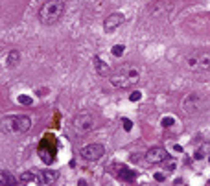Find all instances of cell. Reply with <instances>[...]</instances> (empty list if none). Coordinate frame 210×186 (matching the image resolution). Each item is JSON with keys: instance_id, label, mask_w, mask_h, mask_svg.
Wrapping results in <instances>:
<instances>
[{"instance_id": "16", "label": "cell", "mask_w": 210, "mask_h": 186, "mask_svg": "<svg viewBox=\"0 0 210 186\" xmlns=\"http://www.w3.org/2000/svg\"><path fill=\"white\" fill-rule=\"evenodd\" d=\"M17 101H18L20 105H26V107L33 105V100H31L30 96H26V94H18V96H17Z\"/></svg>"}, {"instance_id": "12", "label": "cell", "mask_w": 210, "mask_h": 186, "mask_svg": "<svg viewBox=\"0 0 210 186\" xmlns=\"http://www.w3.org/2000/svg\"><path fill=\"white\" fill-rule=\"evenodd\" d=\"M120 179H124V181H127V183H131V181H135V177H137V173L133 172V170H129L127 166H122L120 168Z\"/></svg>"}, {"instance_id": "22", "label": "cell", "mask_w": 210, "mask_h": 186, "mask_svg": "<svg viewBox=\"0 0 210 186\" xmlns=\"http://www.w3.org/2000/svg\"><path fill=\"white\" fill-rule=\"evenodd\" d=\"M41 159H42V160H44L46 164H50V162H53V157H52V155H46L44 151H41Z\"/></svg>"}, {"instance_id": "8", "label": "cell", "mask_w": 210, "mask_h": 186, "mask_svg": "<svg viewBox=\"0 0 210 186\" xmlns=\"http://www.w3.org/2000/svg\"><path fill=\"white\" fill-rule=\"evenodd\" d=\"M146 160L149 164H160V162L168 160V151L164 148H151L146 153Z\"/></svg>"}, {"instance_id": "2", "label": "cell", "mask_w": 210, "mask_h": 186, "mask_svg": "<svg viewBox=\"0 0 210 186\" xmlns=\"http://www.w3.org/2000/svg\"><path fill=\"white\" fill-rule=\"evenodd\" d=\"M138 79H140V74H138V70H137L135 66H131V65L120 66V68L114 70V72L111 74V77H109V81H111V85H113L114 89H129V87L137 85Z\"/></svg>"}, {"instance_id": "18", "label": "cell", "mask_w": 210, "mask_h": 186, "mask_svg": "<svg viewBox=\"0 0 210 186\" xmlns=\"http://www.w3.org/2000/svg\"><path fill=\"white\" fill-rule=\"evenodd\" d=\"M140 98H142V92H140V90H133V92L129 94V100H131V101H138Z\"/></svg>"}, {"instance_id": "24", "label": "cell", "mask_w": 210, "mask_h": 186, "mask_svg": "<svg viewBox=\"0 0 210 186\" xmlns=\"http://www.w3.org/2000/svg\"><path fill=\"white\" fill-rule=\"evenodd\" d=\"M153 177H155V181H164V179H166V175H164V173H155Z\"/></svg>"}, {"instance_id": "17", "label": "cell", "mask_w": 210, "mask_h": 186, "mask_svg": "<svg viewBox=\"0 0 210 186\" xmlns=\"http://www.w3.org/2000/svg\"><path fill=\"white\" fill-rule=\"evenodd\" d=\"M124 50H125L124 44H114V46H113V55H114V57H120V55L124 53Z\"/></svg>"}, {"instance_id": "3", "label": "cell", "mask_w": 210, "mask_h": 186, "mask_svg": "<svg viewBox=\"0 0 210 186\" xmlns=\"http://www.w3.org/2000/svg\"><path fill=\"white\" fill-rule=\"evenodd\" d=\"M63 15H65V2L63 0H46L37 13L39 20L42 24H55Z\"/></svg>"}, {"instance_id": "10", "label": "cell", "mask_w": 210, "mask_h": 186, "mask_svg": "<svg viewBox=\"0 0 210 186\" xmlns=\"http://www.w3.org/2000/svg\"><path fill=\"white\" fill-rule=\"evenodd\" d=\"M94 66H96V72H98L100 76H107V74L111 72V66H109L105 61H101L100 55H94Z\"/></svg>"}, {"instance_id": "1", "label": "cell", "mask_w": 210, "mask_h": 186, "mask_svg": "<svg viewBox=\"0 0 210 186\" xmlns=\"http://www.w3.org/2000/svg\"><path fill=\"white\" fill-rule=\"evenodd\" d=\"M31 127V118L26 114H15V116H4L0 120V129L7 137H18L28 133Z\"/></svg>"}, {"instance_id": "5", "label": "cell", "mask_w": 210, "mask_h": 186, "mask_svg": "<svg viewBox=\"0 0 210 186\" xmlns=\"http://www.w3.org/2000/svg\"><path fill=\"white\" fill-rule=\"evenodd\" d=\"M94 125H96V122H94V116H92L90 113H79V114L74 116V120H72V127H74V131L79 133V135L90 133V131L94 129Z\"/></svg>"}, {"instance_id": "9", "label": "cell", "mask_w": 210, "mask_h": 186, "mask_svg": "<svg viewBox=\"0 0 210 186\" xmlns=\"http://www.w3.org/2000/svg\"><path fill=\"white\" fill-rule=\"evenodd\" d=\"M124 15L122 13H111L107 18H105V22H103V30L107 31V33H113L114 30H118L122 24H124Z\"/></svg>"}, {"instance_id": "6", "label": "cell", "mask_w": 210, "mask_h": 186, "mask_svg": "<svg viewBox=\"0 0 210 186\" xmlns=\"http://www.w3.org/2000/svg\"><path fill=\"white\" fill-rule=\"evenodd\" d=\"M181 107H183V111H184L186 114H196V113H199V109L203 107V98H201L197 92H190V94H186V96L183 98Z\"/></svg>"}, {"instance_id": "4", "label": "cell", "mask_w": 210, "mask_h": 186, "mask_svg": "<svg viewBox=\"0 0 210 186\" xmlns=\"http://www.w3.org/2000/svg\"><path fill=\"white\" fill-rule=\"evenodd\" d=\"M184 63H186L188 70H192L196 74H207V72H210V52L190 53V55H186Z\"/></svg>"}, {"instance_id": "21", "label": "cell", "mask_w": 210, "mask_h": 186, "mask_svg": "<svg viewBox=\"0 0 210 186\" xmlns=\"http://www.w3.org/2000/svg\"><path fill=\"white\" fill-rule=\"evenodd\" d=\"M207 149H208V146H203V148L196 153V160H201V159L205 157V151H207Z\"/></svg>"}, {"instance_id": "23", "label": "cell", "mask_w": 210, "mask_h": 186, "mask_svg": "<svg viewBox=\"0 0 210 186\" xmlns=\"http://www.w3.org/2000/svg\"><path fill=\"white\" fill-rule=\"evenodd\" d=\"M166 168H168V172H173V170L177 168V164H175V160H168V164H166Z\"/></svg>"}, {"instance_id": "13", "label": "cell", "mask_w": 210, "mask_h": 186, "mask_svg": "<svg viewBox=\"0 0 210 186\" xmlns=\"http://www.w3.org/2000/svg\"><path fill=\"white\" fill-rule=\"evenodd\" d=\"M0 186H15V179L11 173L0 170Z\"/></svg>"}, {"instance_id": "19", "label": "cell", "mask_w": 210, "mask_h": 186, "mask_svg": "<svg viewBox=\"0 0 210 186\" xmlns=\"http://www.w3.org/2000/svg\"><path fill=\"white\" fill-rule=\"evenodd\" d=\"M173 122H175V120H173V118H172V116H164V118H162V122H160V124H162V125H164V127H172V125H173Z\"/></svg>"}, {"instance_id": "11", "label": "cell", "mask_w": 210, "mask_h": 186, "mask_svg": "<svg viewBox=\"0 0 210 186\" xmlns=\"http://www.w3.org/2000/svg\"><path fill=\"white\" fill-rule=\"evenodd\" d=\"M41 179H42L44 184H53L59 179V172H55V170H44L41 173Z\"/></svg>"}, {"instance_id": "14", "label": "cell", "mask_w": 210, "mask_h": 186, "mask_svg": "<svg viewBox=\"0 0 210 186\" xmlns=\"http://www.w3.org/2000/svg\"><path fill=\"white\" fill-rule=\"evenodd\" d=\"M18 61H20V52L18 50H11L9 53H7V66H17L18 65Z\"/></svg>"}, {"instance_id": "15", "label": "cell", "mask_w": 210, "mask_h": 186, "mask_svg": "<svg viewBox=\"0 0 210 186\" xmlns=\"http://www.w3.org/2000/svg\"><path fill=\"white\" fill-rule=\"evenodd\" d=\"M35 179H37V175H35L33 172H22V173H20V177H18V181H20V183H24V184L33 183Z\"/></svg>"}, {"instance_id": "7", "label": "cell", "mask_w": 210, "mask_h": 186, "mask_svg": "<svg viewBox=\"0 0 210 186\" xmlns=\"http://www.w3.org/2000/svg\"><path fill=\"white\" fill-rule=\"evenodd\" d=\"M81 157L85 159V160H89V162H94V160H100L101 157H103V153H105V148L101 146V144H89V146H85V148H81Z\"/></svg>"}, {"instance_id": "20", "label": "cell", "mask_w": 210, "mask_h": 186, "mask_svg": "<svg viewBox=\"0 0 210 186\" xmlns=\"http://www.w3.org/2000/svg\"><path fill=\"white\" fill-rule=\"evenodd\" d=\"M122 124H124V129H125V131H131V129H133V122H131L129 118H122Z\"/></svg>"}]
</instances>
